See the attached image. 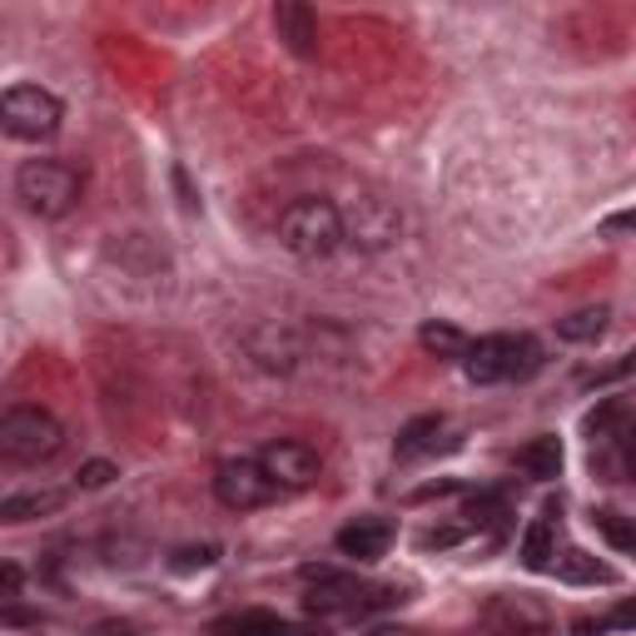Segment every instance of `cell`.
<instances>
[{
    "label": "cell",
    "instance_id": "2",
    "mask_svg": "<svg viewBox=\"0 0 636 636\" xmlns=\"http://www.w3.org/2000/svg\"><path fill=\"white\" fill-rule=\"evenodd\" d=\"M279 244L294 254V259H328V254L343 244V219H338V204L318 199H294L289 209L279 214Z\"/></svg>",
    "mask_w": 636,
    "mask_h": 636
},
{
    "label": "cell",
    "instance_id": "24",
    "mask_svg": "<svg viewBox=\"0 0 636 636\" xmlns=\"http://www.w3.org/2000/svg\"><path fill=\"white\" fill-rule=\"evenodd\" d=\"M209 562H214V547H179V552H174V567H179V572L209 567Z\"/></svg>",
    "mask_w": 636,
    "mask_h": 636
},
{
    "label": "cell",
    "instance_id": "26",
    "mask_svg": "<svg viewBox=\"0 0 636 636\" xmlns=\"http://www.w3.org/2000/svg\"><path fill=\"white\" fill-rule=\"evenodd\" d=\"M453 542H463V527H433V532H423V542L418 547H453Z\"/></svg>",
    "mask_w": 636,
    "mask_h": 636
},
{
    "label": "cell",
    "instance_id": "22",
    "mask_svg": "<svg viewBox=\"0 0 636 636\" xmlns=\"http://www.w3.org/2000/svg\"><path fill=\"white\" fill-rule=\"evenodd\" d=\"M502 517H507L502 497H473V502H468V522H473V527H492V532H502Z\"/></svg>",
    "mask_w": 636,
    "mask_h": 636
},
{
    "label": "cell",
    "instance_id": "16",
    "mask_svg": "<svg viewBox=\"0 0 636 636\" xmlns=\"http://www.w3.org/2000/svg\"><path fill=\"white\" fill-rule=\"evenodd\" d=\"M517 468L537 482H552L562 473V443L557 438H532V443L517 453Z\"/></svg>",
    "mask_w": 636,
    "mask_h": 636
},
{
    "label": "cell",
    "instance_id": "28",
    "mask_svg": "<svg viewBox=\"0 0 636 636\" xmlns=\"http://www.w3.org/2000/svg\"><path fill=\"white\" fill-rule=\"evenodd\" d=\"M85 636H140L135 622H120V617H110V622H95Z\"/></svg>",
    "mask_w": 636,
    "mask_h": 636
},
{
    "label": "cell",
    "instance_id": "21",
    "mask_svg": "<svg viewBox=\"0 0 636 636\" xmlns=\"http://www.w3.org/2000/svg\"><path fill=\"white\" fill-rule=\"evenodd\" d=\"M592 522H597V527H602V537H607L617 552H632V547H636V532H632V522L622 517V512H597V517H592Z\"/></svg>",
    "mask_w": 636,
    "mask_h": 636
},
{
    "label": "cell",
    "instance_id": "20",
    "mask_svg": "<svg viewBox=\"0 0 636 636\" xmlns=\"http://www.w3.org/2000/svg\"><path fill=\"white\" fill-rule=\"evenodd\" d=\"M552 557H557V542H552V527L547 522H532L527 532H522V562H527L532 572H547Z\"/></svg>",
    "mask_w": 636,
    "mask_h": 636
},
{
    "label": "cell",
    "instance_id": "10",
    "mask_svg": "<svg viewBox=\"0 0 636 636\" xmlns=\"http://www.w3.org/2000/svg\"><path fill=\"white\" fill-rule=\"evenodd\" d=\"M274 30H279V40L294 50V55H318V16L304 0H279L274 6Z\"/></svg>",
    "mask_w": 636,
    "mask_h": 636
},
{
    "label": "cell",
    "instance_id": "29",
    "mask_svg": "<svg viewBox=\"0 0 636 636\" xmlns=\"http://www.w3.org/2000/svg\"><path fill=\"white\" fill-rule=\"evenodd\" d=\"M607 229H612V234H627V229H632V214H617V219H607Z\"/></svg>",
    "mask_w": 636,
    "mask_h": 636
},
{
    "label": "cell",
    "instance_id": "18",
    "mask_svg": "<svg viewBox=\"0 0 636 636\" xmlns=\"http://www.w3.org/2000/svg\"><path fill=\"white\" fill-rule=\"evenodd\" d=\"M418 343H423L433 358H458V363H463V353H468V334L453 324H423Z\"/></svg>",
    "mask_w": 636,
    "mask_h": 636
},
{
    "label": "cell",
    "instance_id": "12",
    "mask_svg": "<svg viewBox=\"0 0 636 636\" xmlns=\"http://www.w3.org/2000/svg\"><path fill=\"white\" fill-rule=\"evenodd\" d=\"M388 547H393V527L383 517H358L338 532V552L353 562H378Z\"/></svg>",
    "mask_w": 636,
    "mask_h": 636
},
{
    "label": "cell",
    "instance_id": "27",
    "mask_svg": "<svg viewBox=\"0 0 636 636\" xmlns=\"http://www.w3.org/2000/svg\"><path fill=\"white\" fill-rule=\"evenodd\" d=\"M20 587H25V572L16 562H0V597H16Z\"/></svg>",
    "mask_w": 636,
    "mask_h": 636
},
{
    "label": "cell",
    "instance_id": "19",
    "mask_svg": "<svg viewBox=\"0 0 636 636\" xmlns=\"http://www.w3.org/2000/svg\"><path fill=\"white\" fill-rule=\"evenodd\" d=\"M552 567H557V577H567V582H612V567H602V562L582 547H567Z\"/></svg>",
    "mask_w": 636,
    "mask_h": 636
},
{
    "label": "cell",
    "instance_id": "14",
    "mask_svg": "<svg viewBox=\"0 0 636 636\" xmlns=\"http://www.w3.org/2000/svg\"><path fill=\"white\" fill-rule=\"evenodd\" d=\"M214 636H304V632L274 617V612H239V617L214 622Z\"/></svg>",
    "mask_w": 636,
    "mask_h": 636
},
{
    "label": "cell",
    "instance_id": "4",
    "mask_svg": "<svg viewBox=\"0 0 636 636\" xmlns=\"http://www.w3.org/2000/svg\"><path fill=\"white\" fill-rule=\"evenodd\" d=\"M542 368V348L532 338H512V334H492L468 343L463 353V373L473 383H507V378H532Z\"/></svg>",
    "mask_w": 636,
    "mask_h": 636
},
{
    "label": "cell",
    "instance_id": "9",
    "mask_svg": "<svg viewBox=\"0 0 636 636\" xmlns=\"http://www.w3.org/2000/svg\"><path fill=\"white\" fill-rule=\"evenodd\" d=\"M482 627L492 636H547L552 617L542 602L522 597V592H497V597H488V607H482Z\"/></svg>",
    "mask_w": 636,
    "mask_h": 636
},
{
    "label": "cell",
    "instance_id": "25",
    "mask_svg": "<svg viewBox=\"0 0 636 636\" xmlns=\"http://www.w3.org/2000/svg\"><path fill=\"white\" fill-rule=\"evenodd\" d=\"M110 478H120V473H115V463H85V468H80V488H90V492L105 488Z\"/></svg>",
    "mask_w": 636,
    "mask_h": 636
},
{
    "label": "cell",
    "instance_id": "3",
    "mask_svg": "<svg viewBox=\"0 0 636 636\" xmlns=\"http://www.w3.org/2000/svg\"><path fill=\"white\" fill-rule=\"evenodd\" d=\"M16 194L25 199L30 214L60 219V214H70L80 204L85 179H80L65 160H30V164H20V174H16Z\"/></svg>",
    "mask_w": 636,
    "mask_h": 636
},
{
    "label": "cell",
    "instance_id": "6",
    "mask_svg": "<svg viewBox=\"0 0 636 636\" xmlns=\"http://www.w3.org/2000/svg\"><path fill=\"white\" fill-rule=\"evenodd\" d=\"M338 219H343V239L358 244V249L378 254L388 249V244L398 239V229H403V219H398V209L388 199H378V194H363V199L348 204V214L338 209Z\"/></svg>",
    "mask_w": 636,
    "mask_h": 636
},
{
    "label": "cell",
    "instance_id": "23",
    "mask_svg": "<svg viewBox=\"0 0 636 636\" xmlns=\"http://www.w3.org/2000/svg\"><path fill=\"white\" fill-rule=\"evenodd\" d=\"M35 622H40V612H30V607H20V602L0 597V627H35Z\"/></svg>",
    "mask_w": 636,
    "mask_h": 636
},
{
    "label": "cell",
    "instance_id": "17",
    "mask_svg": "<svg viewBox=\"0 0 636 636\" xmlns=\"http://www.w3.org/2000/svg\"><path fill=\"white\" fill-rule=\"evenodd\" d=\"M607 309H577V314H567V318H557V338H567V343H597L602 334H607Z\"/></svg>",
    "mask_w": 636,
    "mask_h": 636
},
{
    "label": "cell",
    "instance_id": "7",
    "mask_svg": "<svg viewBox=\"0 0 636 636\" xmlns=\"http://www.w3.org/2000/svg\"><path fill=\"white\" fill-rule=\"evenodd\" d=\"M259 473L274 482V492H304L314 488L318 473H324V463H318V453L309 443H289V438H279V443H269L259 458Z\"/></svg>",
    "mask_w": 636,
    "mask_h": 636
},
{
    "label": "cell",
    "instance_id": "5",
    "mask_svg": "<svg viewBox=\"0 0 636 636\" xmlns=\"http://www.w3.org/2000/svg\"><path fill=\"white\" fill-rule=\"evenodd\" d=\"M60 120H65L60 100L50 95V90H40V85H16V90L0 95V130H6L10 140H20V145H40V140H50L60 130Z\"/></svg>",
    "mask_w": 636,
    "mask_h": 636
},
{
    "label": "cell",
    "instance_id": "8",
    "mask_svg": "<svg viewBox=\"0 0 636 636\" xmlns=\"http://www.w3.org/2000/svg\"><path fill=\"white\" fill-rule=\"evenodd\" d=\"M214 497L229 512H254L264 502H274V482L259 473L254 458H229V463L214 468Z\"/></svg>",
    "mask_w": 636,
    "mask_h": 636
},
{
    "label": "cell",
    "instance_id": "13",
    "mask_svg": "<svg viewBox=\"0 0 636 636\" xmlns=\"http://www.w3.org/2000/svg\"><path fill=\"white\" fill-rule=\"evenodd\" d=\"M65 492L55 488H30V492H16V497H0V522H35V517H50L60 512Z\"/></svg>",
    "mask_w": 636,
    "mask_h": 636
},
{
    "label": "cell",
    "instance_id": "15",
    "mask_svg": "<svg viewBox=\"0 0 636 636\" xmlns=\"http://www.w3.org/2000/svg\"><path fill=\"white\" fill-rule=\"evenodd\" d=\"M438 433H443V413H423V418H413V423H403V428H398V458L413 463V458L433 453Z\"/></svg>",
    "mask_w": 636,
    "mask_h": 636
},
{
    "label": "cell",
    "instance_id": "11",
    "mask_svg": "<svg viewBox=\"0 0 636 636\" xmlns=\"http://www.w3.org/2000/svg\"><path fill=\"white\" fill-rule=\"evenodd\" d=\"M304 582H309V612H358V582L343 577L334 567H304Z\"/></svg>",
    "mask_w": 636,
    "mask_h": 636
},
{
    "label": "cell",
    "instance_id": "1",
    "mask_svg": "<svg viewBox=\"0 0 636 636\" xmlns=\"http://www.w3.org/2000/svg\"><path fill=\"white\" fill-rule=\"evenodd\" d=\"M65 448V428L55 413L35 403H16L0 408V463L6 468H35Z\"/></svg>",
    "mask_w": 636,
    "mask_h": 636
}]
</instances>
